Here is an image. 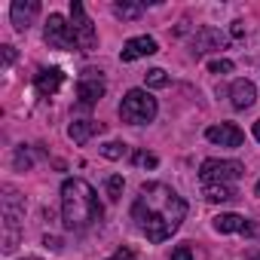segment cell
<instances>
[{
	"mask_svg": "<svg viewBox=\"0 0 260 260\" xmlns=\"http://www.w3.org/2000/svg\"><path fill=\"white\" fill-rule=\"evenodd\" d=\"M187 217V202L169 184H144L132 202V220L150 242H166L172 233L181 230Z\"/></svg>",
	"mask_w": 260,
	"mask_h": 260,
	"instance_id": "6da1fadb",
	"label": "cell"
},
{
	"mask_svg": "<svg viewBox=\"0 0 260 260\" xmlns=\"http://www.w3.org/2000/svg\"><path fill=\"white\" fill-rule=\"evenodd\" d=\"M101 202L92 184H86L83 178H68L61 184V220L64 230H89L95 220H101Z\"/></svg>",
	"mask_w": 260,
	"mask_h": 260,
	"instance_id": "7a4b0ae2",
	"label": "cell"
},
{
	"mask_svg": "<svg viewBox=\"0 0 260 260\" xmlns=\"http://www.w3.org/2000/svg\"><path fill=\"white\" fill-rule=\"evenodd\" d=\"M156 116V98L147 89H132L125 92L122 104H119V119L128 125H144Z\"/></svg>",
	"mask_w": 260,
	"mask_h": 260,
	"instance_id": "3957f363",
	"label": "cell"
},
{
	"mask_svg": "<svg viewBox=\"0 0 260 260\" xmlns=\"http://www.w3.org/2000/svg\"><path fill=\"white\" fill-rule=\"evenodd\" d=\"M22 220H25V205H22L19 193L13 187H4V251L7 254H13L19 245Z\"/></svg>",
	"mask_w": 260,
	"mask_h": 260,
	"instance_id": "277c9868",
	"label": "cell"
},
{
	"mask_svg": "<svg viewBox=\"0 0 260 260\" xmlns=\"http://www.w3.org/2000/svg\"><path fill=\"white\" fill-rule=\"evenodd\" d=\"M242 172H245V166L236 159H205L199 166V181H202V187L205 184H230L233 187V181H239Z\"/></svg>",
	"mask_w": 260,
	"mask_h": 260,
	"instance_id": "5b68a950",
	"label": "cell"
},
{
	"mask_svg": "<svg viewBox=\"0 0 260 260\" xmlns=\"http://www.w3.org/2000/svg\"><path fill=\"white\" fill-rule=\"evenodd\" d=\"M71 34H74V43L80 52H92L98 46V34H95V25L92 19L86 16L83 4H71Z\"/></svg>",
	"mask_w": 260,
	"mask_h": 260,
	"instance_id": "8992f818",
	"label": "cell"
},
{
	"mask_svg": "<svg viewBox=\"0 0 260 260\" xmlns=\"http://www.w3.org/2000/svg\"><path fill=\"white\" fill-rule=\"evenodd\" d=\"M43 40H46L49 49H71V46H77V43H74V34H71V25H68L58 13L49 16V22H46V28H43Z\"/></svg>",
	"mask_w": 260,
	"mask_h": 260,
	"instance_id": "52a82bcc",
	"label": "cell"
},
{
	"mask_svg": "<svg viewBox=\"0 0 260 260\" xmlns=\"http://www.w3.org/2000/svg\"><path fill=\"white\" fill-rule=\"evenodd\" d=\"M104 80H101V71H86V77H80L77 83V98L83 104H95L98 98H104Z\"/></svg>",
	"mask_w": 260,
	"mask_h": 260,
	"instance_id": "ba28073f",
	"label": "cell"
},
{
	"mask_svg": "<svg viewBox=\"0 0 260 260\" xmlns=\"http://www.w3.org/2000/svg\"><path fill=\"white\" fill-rule=\"evenodd\" d=\"M205 138H208L211 144H220V147H239V144L245 141L242 128H239V125H233V122H220V125L205 128Z\"/></svg>",
	"mask_w": 260,
	"mask_h": 260,
	"instance_id": "9c48e42d",
	"label": "cell"
},
{
	"mask_svg": "<svg viewBox=\"0 0 260 260\" xmlns=\"http://www.w3.org/2000/svg\"><path fill=\"white\" fill-rule=\"evenodd\" d=\"M226 46V37L217 31V28H199L193 34V52L196 55H205V52H220Z\"/></svg>",
	"mask_w": 260,
	"mask_h": 260,
	"instance_id": "30bf717a",
	"label": "cell"
},
{
	"mask_svg": "<svg viewBox=\"0 0 260 260\" xmlns=\"http://www.w3.org/2000/svg\"><path fill=\"white\" fill-rule=\"evenodd\" d=\"M37 13H40V4H37V0H16V4L10 7V19H13L16 31H28V28L34 25Z\"/></svg>",
	"mask_w": 260,
	"mask_h": 260,
	"instance_id": "8fae6325",
	"label": "cell"
},
{
	"mask_svg": "<svg viewBox=\"0 0 260 260\" xmlns=\"http://www.w3.org/2000/svg\"><path fill=\"white\" fill-rule=\"evenodd\" d=\"M156 40L153 37H132L125 46H122V52H119V61H138V58H147V55H156Z\"/></svg>",
	"mask_w": 260,
	"mask_h": 260,
	"instance_id": "7c38bea8",
	"label": "cell"
},
{
	"mask_svg": "<svg viewBox=\"0 0 260 260\" xmlns=\"http://www.w3.org/2000/svg\"><path fill=\"white\" fill-rule=\"evenodd\" d=\"M101 132H104V122H95V119H74L68 125V135H71L74 144H86L89 138H95Z\"/></svg>",
	"mask_w": 260,
	"mask_h": 260,
	"instance_id": "4fadbf2b",
	"label": "cell"
},
{
	"mask_svg": "<svg viewBox=\"0 0 260 260\" xmlns=\"http://www.w3.org/2000/svg\"><path fill=\"white\" fill-rule=\"evenodd\" d=\"M61 83H64V74H61V68H43L37 77H34V86H37V92L46 98V95H55L58 89H61Z\"/></svg>",
	"mask_w": 260,
	"mask_h": 260,
	"instance_id": "5bb4252c",
	"label": "cell"
},
{
	"mask_svg": "<svg viewBox=\"0 0 260 260\" xmlns=\"http://www.w3.org/2000/svg\"><path fill=\"white\" fill-rule=\"evenodd\" d=\"M254 98H257V89H254L251 80H236L230 86V101H233L236 110H248L254 104Z\"/></svg>",
	"mask_w": 260,
	"mask_h": 260,
	"instance_id": "9a60e30c",
	"label": "cell"
},
{
	"mask_svg": "<svg viewBox=\"0 0 260 260\" xmlns=\"http://www.w3.org/2000/svg\"><path fill=\"white\" fill-rule=\"evenodd\" d=\"M211 226H214L217 233H242V236H248L251 220L242 217V214H217V217L211 220Z\"/></svg>",
	"mask_w": 260,
	"mask_h": 260,
	"instance_id": "2e32d148",
	"label": "cell"
},
{
	"mask_svg": "<svg viewBox=\"0 0 260 260\" xmlns=\"http://www.w3.org/2000/svg\"><path fill=\"white\" fill-rule=\"evenodd\" d=\"M202 193H205L208 202H230V199H236V190L230 184H205Z\"/></svg>",
	"mask_w": 260,
	"mask_h": 260,
	"instance_id": "e0dca14e",
	"label": "cell"
},
{
	"mask_svg": "<svg viewBox=\"0 0 260 260\" xmlns=\"http://www.w3.org/2000/svg\"><path fill=\"white\" fill-rule=\"evenodd\" d=\"M141 13H144V7L141 4H113V16L116 19H122V22H132V19H141Z\"/></svg>",
	"mask_w": 260,
	"mask_h": 260,
	"instance_id": "ac0fdd59",
	"label": "cell"
},
{
	"mask_svg": "<svg viewBox=\"0 0 260 260\" xmlns=\"http://www.w3.org/2000/svg\"><path fill=\"white\" fill-rule=\"evenodd\" d=\"M144 83H147V89H162V86H169V77H166L162 68H153V71L144 74Z\"/></svg>",
	"mask_w": 260,
	"mask_h": 260,
	"instance_id": "d6986e66",
	"label": "cell"
},
{
	"mask_svg": "<svg viewBox=\"0 0 260 260\" xmlns=\"http://www.w3.org/2000/svg\"><path fill=\"white\" fill-rule=\"evenodd\" d=\"M125 153H128V147H125L122 141H107V144L101 147V156H104V159H122Z\"/></svg>",
	"mask_w": 260,
	"mask_h": 260,
	"instance_id": "ffe728a7",
	"label": "cell"
},
{
	"mask_svg": "<svg viewBox=\"0 0 260 260\" xmlns=\"http://www.w3.org/2000/svg\"><path fill=\"white\" fill-rule=\"evenodd\" d=\"M132 162L141 166V169H156V166H159V159H156L153 153H147V150H135V153H132Z\"/></svg>",
	"mask_w": 260,
	"mask_h": 260,
	"instance_id": "44dd1931",
	"label": "cell"
},
{
	"mask_svg": "<svg viewBox=\"0 0 260 260\" xmlns=\"http://www.w3.org/2000/svg\"><path fill=\"white\" fill-rule=\"evenodd\" d=\"M104 187H107V196H110V199L116 202V199L122 196V175H110Z\"/></svg>",
	"mask_w": 260,
	"mask_h": 260,
	"instance_id": "7402d4cb",
	"label": "cell"
},
{
	"mask_svg": "<svg viewBox=\"0 0 260 260\" xmlns=\"http://www.w3.org/2000/svg\"><path fill=\"white\" fill-rule=\"evenodd\" d=\"M208 71H211V74H230V71H233V61H230V58H211V61H208Z\"/></svg>",
	"mask_w": 260,
	"mask_h": 260,
	"instance_id": "603a6c76",
	"label": "cell"
},
{
	"mask_svg": "<svg viewBox=\"0 0 260 260\" xmlns=\"http://www.w3.org/2000/svg\"><path fill=\"white\" fill-rule=\"evenodd\" d=\"M172 260H193V251H190V245H178V248L172 251Z\"/></svg>",
	"mask_w": 260,
	"mask_h": 260,
	"instance_id": "cb8c5ba5",
	"label": "cell"
},
{
	"mask_svg": "<svg viewBox=\"0 0 260 260\" xmlns=\"http://www.w3.org/2000/svg\"><path fill=\"white\" fill-rule=\"evenodd\" d=\"M107 260H135V251L132 248H116V254L107 257Z\"/></svg>",
	"mask_w": 260,
	"mask_h": 260,
	"instance_id": "d4e9b609",
	"label": "cell"
},
{
	"mask_svg": "<svg viewBox=\"0 0 260 260\" xmlns=\"http://www.w3.org/2000/svg\"><path fill=\"white\" fill-rule=\"evenodd\" d=\"M0 52H4V68H10L16 61V49L13 46H0Z\"/></svg>",
	"mask_w": 260,
	"mask_h": 260,
	"instance_id": "484cf974",
	"label": "cell"
},
{
	"mask_svg": "<svg viewBox=\"0 0 260 260\" xmlns=\"http://www.w3.org/2000/svg\"><path fill=\"white\" fill-rule=\"evenodd\" d=\"M16 166H19V169H28V166H31V159H28V153H25V150H19V153H16Z\"/></svg>",
	"mask_w": 260,
	"mask_h": 260,
	"instance_id": "4316f807",
	"label": "cell"
},
{
	"mask_svg": "<svg viewBox=\"0 0 260 260\" xmlns=\"http://www.w3.org/2000/svg\"><path fill=\"white\" fill-rule=\"evenodd\" d=\"M230 34H233V37H245V22H233Z\"/></svg>",
	"mask_w": 260,
	"mask_h": 260,
	"instance_id": "83f0119b",
	"label": "cell"
},
{
	"mask_svg": "<svg viewBox=\"0 0 260 260\" xmlns=\"http://www.w3.org/2000/svg\"><path fill=\"white\" fill-rule=\"evenodd\" d=\"M43 242H46V248H52V251H58V248H61V239H55V236H52V239L46 236Z\"/></svg>",
	"mask_w": 260,
	"mask_h": 260,
	"instance_id": "f1b7e54d",
	"label": "cell"
},
{
	"mask_svg": "<svg viewBox=\"0 0 260 260\" xmlns=\"http://www.w3.org/2000/svg\"><path fill=\"white\" fill-rule=\"evenodd\" d=\"M248 236H254V239H260V220H251V230H248Z\"/></svg>",
	"mask_w": 260,
	"mask_h": 260,
	"instance_id": "f546056e",
	"label": "cell"
},
{
	"mask_svg": "<svg viewBox=\"0 0 260 260\" xmlns=\"http://www.w3.org/2000/svg\"><path fill=\"white\" fill-rule=\"evenodd\" d=\"M254 138H257V141H260V119H257V122H254Z\"/></svg>",
	"mask_w": 260,
	"mask_h": 260,
	"instance_id": "4dcf8cb0",
	"label": "cell"
},
{
	"mask_svg": "<svg viewBox=\"0 0 260 260\" xmlns=\"http://www.w3.org/2000/svg\"><path fill=\"white\" fill-rule=\"evenodd\" d=\"M248 260H260V251H251V254H248Z\"/></svg>",
	"mask_w": 260,
	"mask_h": 260,
	"instance_id": "1f68e13d",
	"label": "cell"
},
{
	"mask_svg": "<svg viewBox=\"0 0 260 260\" xmlns=\"http://www.w3.org/2000/svg\"><path fill=\"white\" fill-rule=\"evenodd\" d=\"M254 193H257V196H260V181H257V187H254Z\"/></svg>",
	"mask_w": 260,
	"mask_h": 260,
	"instance_id": "d6a6232c",
	"label": "cell"
},
{
	"mask_svg": "<svg viewBox=\"0 0 260 260\" xmlns=\"http://www.w3.org/2000/svg\"><path fill=\"white\" fill-rule=\"evenodd\" d=\"M25 260H40V257H25Z\"/></svg>",
	"mask_w": 260,
	"mask_h": 260,
	"instance_id": "836d02e7",
	"label": "cell"
}]
</instances>
